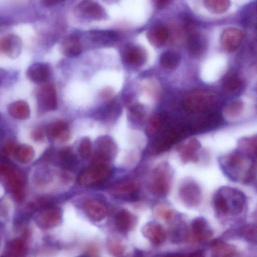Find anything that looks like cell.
<instances>
[{
  "label": "cell",
  "mask_w": 257,
  "mask_h": 257,
  "mask_svg": "<svg viewBox=\"0 0 257 257\" xmlns=\"http://www.w3.org/2000/svg\"><path fill=\"white\" fill-rule=\"evenodd\" d=\"M220 165L225 175L234 181L249 183L255 177V163L245 154L230 153L221 159Z\"/></svg>",
  "instance_id": "cell-1"
},
{
  "label": "cell",
  "mask_w": 257,
  "mask_h": 257,
  "mask_svg": "<svg viewBox=\"0 0 257 257\" xmlns=\"http://www.w3.org/2000/svg\"><path fill=\"white\" fill-rule=\"evenodd\" d=\"M244 194L237 189L223 186L215 193L213 198L214 207L219 214L236 216L241 213L245 204Z\"/></svg>",
  "instance_id": "cell-2"
},
{
  "label": "cell",
  "mask_w": 257,
  "mask_h": 257,
  "mask_svg": "<svg viewBox=\"0 0 257 257\" xmlns=\"http://www.w3.org/2000/svg\"><path fill=\"white\" fill-rule=\"evenodd\" d=\"M218 101V95L211 91L196 90L188 92L183 97V105L192 112L206 111L215 106Z\"/></svg>",
  "instance_id": "cell-3"
},
{
  "label": "cell",
  "mask_w": 257,
  "mask_h": 257,
  "mask_svg": "<svg viewBox=\"0 0 257 257\" xmlns=\"http://www.w3.org/2000/svg\"><path fill=\"white\" fill-rule=\"evenodd\" d=\"M172 170L166 162L158 165L153 171L148 184L150 192L154 196L163 197L168 193L171 183Z\"/></svg>",
  "instance_id": "cell-4"
},
{
  "label": "cell",
  "mask_w": 257,
  "mask_h": 257,
  "mask_svg": "<svg viewBox=\"0 0 257 257\" xmlns=\"http://www.w3.org/2000/svg\"><path fill=\"white\" fill-rule=\"evenodd\" d=\"M110 174V169L106 163L92 161V166L79 175L78 181L82 186H93L106 180Z\"/></svg>",
  "instance_id": "cell-5"
},
{
  "label": "cell",
  "mask_w": 257,
  "mask_h": 257,
  "mask_svg": "<svg viewBox=\"0 0 257 257\" xmlns=\"http://www.w3.org/2000/svg\"><path fill=\"white\" fill-rule=\"evenodd\" d=\"M34 220L36 224L42 228L55 227L61 222V209L52 205L41 208L35 215Z\"/></svg>",
  "instance_id": "cell-6"
},
{
  "label": "cell",
  "mask_w": 257,
  "mask_h": 257,
  "mask_svg": "<svg viewBox=\"0 0 257 257\" xmlns=\"http://www.w3.org/2000/svg\"><path fill=\"white\" fill-rule=\"evenodd\" d=\"M178 193L181 200L188 207H197L201 202V188L199 185L192 179H187L183 181L180 185Z\"/></svg>",
  "instance_id": "cell-7"
},
{
  "label": "cell",
  "mask_w": 257,
  "mask_h": 257,
  "mask_svg": "<svg viewBox=\"0 0 257 257\" xmlns=\"http://www.w3.org/2000/svg\"><path fill=\"white\" fill-rule=\"evenodd\" d=\"M227 63L225 60L215 59L202 64L200 77L206 83H212L220 79L226 73Z\"/></svg>",
  "instance_id": "cell-8"
},
{
  "label": "cell",
  "mask_w": 257,
  "mask_h": 257,
  "mask_svg": "<svg viewBox=\"0 0 257 257\" xmlns=\"http://www.w3.org/2000/svg\"><path fill=\"white\" fill-rule=\"evenodd\" d=\"M37 101L40 111L55 110L57 106V96L54 88L50 85L40 87L37 93Z\"/></svg>",
  "instance_id": "cell-9"
},
{
  "label": "cell",
  "mask_w": 257,
  "mask_h": 257,
  "mask_svg": "<svg viewBox=\"0 0 257 257\" xmlns=\"http://www.w3.org/2000/svg\"><path fill=\"white\" fill-rule=\"evenodd\" d=\"M244 100H234L228 103L223 110L224 119L229 122L238 121L249 115L250 108Z\"/></svg>",
  "instance_id": "cell-10"
},
{
  "label": "cell",
  "mask_w": 257,
  "mask_h": 257,
  "mask_svg": "<svg viewBox=\"0 0 257 257\" xmlns=\"http://www.w3.org/2000/svg\"><path fill=\"white\" fill-rule=\"evenodd\" d=\"M75 10L84 17L95 20H104L106 14L103 8L93 0H82L76 6Z\"/></svg>",
  "instance_id": "cell-11"
},
{
  "label": "cell",
  "mask_w": 257,
  "mask_h": 257,
  "mask_svg": "<svg viewBox=\"0 0 257 257\" xmlns=\"http://www.w3.org/2000/svg\"><path fill=\"white\" fill-rule=\"evenodd\" d=\"M244 37V33L241 30L235 28H227L221 35L220 43L224 50L232 52L239 48Z\"/></svg>",
  "instance_id": "cell-12"
},
{
  "label": "cell",
  "mask_w": 257,
  "mask_h": 257,
  "mask_svg": "<svg viewBox=\"0 0 257 257\" xmlns=\"http://www.w3.org/2000/svg\"><path fill=\"white\" fill-rule=\"evenodd\" d=\"M116 152V145L109 136H101L97 139L95 155L108 161L115 156Z\"/></svg>",
  "instance_id": "cell-13"
},
{
  "label": "cell",
  "mask_w": 257,
  "mask_h": 257,
  "mask_svg": "<svg viewBox=\"0 0 257 257\" xmlns=\"http://www.w3.org/2000/svg\"><path fill=\"white\" fill-rule=\"evenodd\" d=\"M123 60L127 64L133 66H141L147 59L146 50L139 46L131 45L126 47L122 52Z\"/></svg>",
  "instance_id": "cell-14"
},
{
  "label": "cell",
  "mask_w": 257,
  "mask_h": 257,
  "mask_svg": "<svg viewBox=\"0 0 257 257\" xmlns=\"http://www.w3.org/2000/svg\"><path fill=\"white\" fill-rule=\"evenodd\" d=\"M191 226L193 237L197 242L206 241L213 234L207 221L203 217L195 218L192 221Z\"/></svg>",
  "instance_id": "cell-15"
},
{
  "label": "cell",
  "mask_w": 257,
  "mask_h": 257,
  "mask_svg": "<svg viewBox=\"0 0 257 257\" xmlns=\"http://www.w3.org/2000/svg\"><path fill=\"white\" fill-rule=\"evenodd\" d=\"M140 184L135 180H127L118 182L108 189L111 195L117 197H125L135 194L139 189Z\"/></svg>",
  "instance_id": "cell-16"
},
{
  "label": "cell",
  "mask_w": 257,
  "mask_h": 257,
  "mask_svg": "<svg viewBox=\"0 0 257 257\" xmlns=\"http://www.w3.org/2000/svg\"><path fill=\"white\" fill-rule=\"evenodd\" d=\"M142 231L143 235L154 245H160L165 240V230L157 223L152 222L147 223L143 226Z\"/></svg>",
  "instance_id": "cell-17"
},
{
  "label": "cell",
  "mask_w": 257,
  "mask_h": 257,
  "mask_svg": "<svg viewBox=\"0 0 257 257\" xmlns=\"http://www.w3.org/2000/svg\"><path fill=\"white\" fill-rule=\"evenodd\" d=\"M200 148L201 144L198 140L193 138L188 140L178 149L182 161L185 164L189 162H197L198 158L196 153Z\"/></svg>",
  "instance_id": "cell-18"
},
{
  "label": "cell",
  "mask_w": 257,
  "mask_h": 257,
  "mask_svg": "<svg viewBox=\"0 0 257 257\" xmlns=\"http://www.w3.org/2000/svg\"><path fill=\"white\" fill-rule=\"evenodd\" d=\"M84 208L86 214L94 221H99L103 219L107 214L106 205L98 200H86L84 203Z\"/></svg>",
  "instance_id": "cell-19"
},
{
  "label": "cell",
  "mask_w": 257,
  "mask_h": 257,
  "mask_svg": "<svg viewBox=\"0 0 257 257\" xmlns=\"http://www.w3.org/2000/svg\"><path fill=\"white\" fill-rule=\"evenodd\" d=\"M206 45V40L201 33L192 31L188 34L186 40V45L188 50L192 54L201 55L204 52Z\"/></svg>",
  "instance_id": "cell-20"
},
{
  "label": "cell",
  "mask_w": 257,
  "mask_h": 257,
  "mask_svg": "<svg viewBox=\"0 0 257 257\" xmlns=\"http://www.w3.org/2000/svg\"><path fill=\"white\" fill-rule=\"evenodd\" d=\"M147 38L153 46L159 47L163 45L169 37V31L163 26H155L151 28L147 32Z\"/></svg>",
  "instance_id": "cell-21"
},
{
  "label": "cell",
  "mask_w": 257,
  "mask_h": 257,
  "mask_svg": "<svg viewBox=\"0 0 257 257\" xmlns=\"http://www.w3.org/2000/svg\"><path fill=\"white\" fill-rule=\"evenodd\" d=\"M21 42L14 35H9L0 40V52L11 57H15L20 53Z\"/></svg>",
  "instance_id": "cell-22"
},
{
  "label": "cell",
  "mask_w": 257,
  "mask_h": 257,
  "mask_svg": "<svg viewBox=\"0 0 257 257\" xmlns=\"http://www.w3.org/2000/svg\"><path fill=\"white\" fill-rule=\"evenodd\" d=\"M257 18L256 4L253 2L246 5L242 10L240 15V22L248 28L256 27Z\"/></svg>",
  "instance_id": "cell-23"
},
{
  "label": "cell",
  "mask_w": 257,
  "mask_h": 257,
  "mask_svg": "<svg viewBox=\"0 0 257 257\" xmlns=\"http://www.w3.org/2000/svg\"><path fill=\"white\" fill-rule=\"evenodd\" d=\"M211 252L213 256L227 257L237 255L235 247L219 240H214L210 243Z\"/></svg>",
  "instance_id": "cell-24"
},
{
  "label": "cell",
  "mask_w": 257,
  "mask_h": 257,
  "mask_svg": "<svg viewBox=\"0 0 257 257\" xmlns=\"http://www.w3.org/2000/svg\"><path fill=\"white\" fill-rule=\"evenodd\" d=\"M27 76L32 82L41 83L47 81L49 70L46 65L42 63H35L30 66L27 70Z\"/></svg>",
  "instance_id": "cell-25"
},
{
  "label": "cell",
  "mask_w": 257,
  "mask_h": 257,
  "mask_svg": "<svg viewBox=\"0 0 257 257\" xmlns=\"http://www.w3.org/2000/svg\"><path fill=\"white\" fill-rule=\"evenodd\" d=\"M115 222L119 230L126 231L134 227L137 223V218L129 211L123 209L116 214Z\"/></svg>",
  "instance_id": "cell-26"
},
{
  "label": "cell",
  "mask_w": 257,
  "mask_h": 257,
  "mask_svg": "<svg viewBox=\"0 0 257 257\" xmlns=\"http://www.w3.org/2000/svg\"><path fill=\"white\" fill-rule=\"evenodd\" d=\"M6 177L11 192L18 201L22 200L24 197L23 182L21 177L14 171Z\"/></svg>",
  "instance_id": "cell-27"
},
{
  "label": "cell",
  "mask_w": 257,
  "mask_h": 257,
  "mask_svg": "<svg viewBox=\"0 0 257 257\" xmlns=\"http://www.w3.org/2000/svg\"><path fill=\"white\" fill-rule=\"evenodd\" d=\"M63 53L68 57H74L81 52V45L78 37L73 36L65 38L61 44Z\"/></svg>",
  "instance_id": "cell-28"
},
{
  "label": "cell",
  "mask_w": 257,
  "mask_h": 257,
  "mask_svg": "<svg viewBox=\"0 0 257 257\" xmlns=\"http://www.w3.org/2000/svg\"><path fill=\"white\" fill-rule=\"evenodd\" d=\"M47 133L51 138L66 141L69 136L68 124L62 121L54 122L48 127Z\"/></svg>",
  "instance_id": "cell-29"
},
{
  "label": "cell",
  "mask_w": 257,
  "mask_h": 257,
  "mask_svg": "<svg viewBox=\"0 0 257 257\" xmlns=\"http://www.w3.org/2000/svg\"><path fill=\"white\" fill-rule=\"evenodd\" d=\"M8 111L13 117L21 120L28 118L30 115L29 105L23 100L11 103L9 106Z\"/></svg>",
  "instance_id": "cell-30"
},
{
  "label": "cell",
  "mask_w": 257,
  "mask_h": 257,
  "mask_svg": "<svg viewBox=\"0 0 257 257\" xmlns=\"http://www.w3.org/2000/svg\"><path fill=\"white\" fill-rule=\"evenodd\" d=\"M204 7L210 12L215 14H222L229 9L230 0H203Z\"/></svg>",
  "instance_id": "cell-31"
},
{
  "label": "cell",
  "mask_w": 257,
  "mask_h": 257,
  "mask_svg": "<svg viewBox=\"0 0 257 257\" xmlns=\"http://www.w3.org/2000/svg\"><path fill=\"white\" fill-rule=\"evenodd\" d=\"M13 154L17 161L26 164L33 159L35 155V151L31 146L23 145L15 148Z\"/></svg>",
  "instance_id": "cell-32"
},
{
  "label": "cell",
  "mask_w": 257,
  "mask_h": 257,
  "mask_svg": "<svg viewBox=\"0 0 257 257\" xmlns=\"http://www.w3.org/2000/svg\"><path fill=\"white\" fill-rule=\"evenodd\" d=\"M26 235L23 237L17 238L11 241L8 245L7 253L9 256H23L26 252Z\"/></svg>",
  "instance_id": "cell-33"
},
{
  "label": "cell",
  "mask_w": 257,
  "mask_h": 257,
  "mask_svg": "<svg viewBox=\"0 0 257 257\" xmlns=\"http://www.w3.org/2000/svg\"><path fill=\"white\" fill-rule=\"evenodd\" d=\"M88 34L93 42L98 43L111 42L117 39V34L112 31H94Z\"/></svg>",
  "instance_id": "cell-34"
},
{
  "label": "cell",
  "mask_w": 257,
  "mask_h": 257,
  "mask_svg": "<svg viewBox=\"0 0 257 257\" xmlns=\"http://www.w3.org/2000/svg\"><path fill=\"white\" fill-rule=\"evenodd\" d=\"M180 60L179 55L176 52L168 50L164 52L160 57V64L167 69H173L179 64Z\"/></svg>",
  "instance_id": "cell-35"
},
{
  "label": "cell",
  "mask_w": 257,
  "mask_h": 257,
  "mask_svg": "<svg viewBox=\"0 0 257 257\" xmlns=\"http://www.w3.org/2000/svg\"><path fill=\"white\" fill-rule=\"evenodd\" d=\"M256 226L253 224H244L237 231L240 237L253 243L256 242Z\"/></svg>",
  "instance_id": "cell-36"
},
{
  "label": "cell",
  "mask_w": 257,
  "mask_h": 257,
  "mask_svg": "<svg viewBox=\"0 0 257 257\" xmlns=\"http://www.w3.org/2000/svg\"><path fill=\"white\" fill-rule=\"evenodd\" d=\"M189 230L184 223H179L172 228L171 237L173 241L181 242L187 240L189 236Z\"/></svg>",
  "instance_id": "cell-37"
},
{
  "label": "cell",
  "mask_w": 257,
  "mask_h": 257,
  "mask_svg": "<svg viewBox=\"0 0 257 257\" xmlns=\"http://www.w3.org/2000/svg\"><path fill=\"white\" fill-rule=\"evenodd\" d=\"M239 147L243 153L252 158L255 157L256 150V138H246L241 140Z\"/></svg>",
  "instance_id": "cell-38"
},
{
  "label": "cell",
  "mask_w": 257,
  "mask_h": 257,
  "mask_svg": "<svg viewBox=\"0 0 257 257\" xmlns=\"http://www.w3.org/2000/svg\"><path fill=\"white\" fill-rule=\"evenodd\" d=\"M59 158L62 165L65 168H71L75 164V156L70 148L62 149L59 153Z\"/></svg>",
  "instance_id": "cell-39"
},
{
  "label": "cell",
  "mask_w": 257,
  "mask_h": 257,
  "mask_svg": "<svg viewBox=\"0 0 257 257\" xmlns=\"http://www.w3.org/2000/svg\"><path fill=\"white\" fill-rule=\"evenodd\" d=\"M241 81L236 73L229 74L224 81L225 88L230 92H236L241 86Z\"/></svg>",
  "instance_id": "cell-40"
},
{
  "label": "cell",
  "mask_w": 257,
  "mask_h": 257,
  "mask_svg": "<svg viewBox=\"0 0 257 257\" xmlns=\"http://www.w3.org/2000/svg\"><path fill=\"white\" fill-rule=\"evenodd\" d=\"M162 125V119L158 114L153 115L147 124L146 132L150 136L156 135L160 129Z\"/></svg>",
  "instance_id": "cell-41"
},
{
  "label": "cell",
  "mask_w": 257,
  "mask_h": 257,
  "mask_svg": "<svg viewBox=\"0 0 257 257\" xmlns=\"http://www.w3.org/2000/svg\"><path fill=\"white\" fill-rule=\"evenodd\" d=\"M79 153L80 157L84 160H88L92 156V145L90 140L87 138H83L79 145Z\"/></svg>",
  "instance_id": "cell-42"
},
{
  "label": "cell",
  "mask_w": 257,
  "mask_h": 257,
  "mask_svg": "<svg viewBox=\"0 0 257 257\" xmlns=\"http://www.w3.org/2000/svg\"><path fill=\"white\" fill-rule=\"evenodd\" d=\"M128 115L131 120L134 121L141 120L145 115L143 106L139 103L132 105L128 109Z\"/></svg>",
  "instance_id": "cell-43"
},
{
  "label": "cell",
  "mask_w": 257,
  "mask_h": 257,
  "mask_svg": "<svg viewBox=\"0 0 257 257\" xmlns=\"http://www.w3.org/2000/svg\"><path fill=\"white\" fill-rule=\"evenodd\" d=\"M155 212L159 218L165 221L170 220L174 215L172 210L162 204L156 206Z\"/></svg>",
  "instance_id": "cell-44"
},
{
  "label": "cell",
  "mask_w": 257,
  "mask_h": 257,
  "mask_svg": "<svg viewBox=\"0 0 257 257\" xmlns=\"http://www.w3.org/2000/svg\"><path fill=\"white\" fill-rule=\"evenodd\" d=\"M108 248L109 251L114 255H120L124 252L123 246L114 240H110L108 242Z\"/></svg>",
  "instance_id": "cell-45"
},
{
  "label": "cell",
  "mask_w": 257,
  "mask_h": 257,
  "mask_svg": "<svg viewBox=\"0 0 257 257\" xmlns=\"http://www.w3.org/2000/svg\"><path fill=\"white\" fill-rule=\"evenodd\" d=\"M14 171V170L13 168L9 165L4 163H0L1 175H3L6 177Z\"/></svg>",
  "instance_id": "cell-46"
},
{
  "label": "cell",
  "mask_w": 257,
  "mask_h": 257,
  "mask_svg": "<svg viewBox=\"0 0 257 257\" xmlns=\"http://www.w3.org/2000/svg\"><path fill=\"white\" fill-rule=\"evenodd\" d=\"M43 132L41 128H36L32 132V137L35 141L41 140L43 138Z\"/></svg>",
  "instance_id": "cell-47"
},
{
  "label": "cell",
  "mask_w": 257,
  "mask_h": 257,
  "mask_svg": "<svg viewBox=\"0 0 257 257\" xmlns=\"http://www.w3.org/2000/svg\"><path fill=\"white\" fill-rule=\"evenodd\" d=\"M171 0H153L155 6L159 9H163L167 6Z\"/></svg>",
  "instance_id": "cell-48"
},
{
  "label": "cell",
  "mask_w": 257,
  "mask_h": 257,
  "mask_svg": "<svg viewBox=\"0 0 257 257\" xmlns=\"http://www.w3.org/2000/svg\"><path fill=\"white\" fill-rule=\"evenodd\" d=\"M15 145L13 143H8L4 148V151L6 153L13 152L15 149Z\"/></svg>",
  "instance_id": "cell-49"
},
{
  "label": "cell",
  "mask_w": 257,
  "mask_h": 257,
  "mask_svg": "<svg viewBox=\"0 0 257 257\" xmlns=\"http://www.w3.org/2000/svg\"><path fill=\"white\" fill-rule=\"evenodd\" d=\"M44 3L47 5H53L58 3L60 0H42Z\"/></svg>",
  "instance_id": "cell-50"
}]
</instances>
